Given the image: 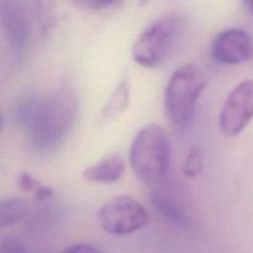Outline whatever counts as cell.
I'll use <instances>...</instances> for the list:
<instances>
[{"instance_id": "cell-5", "label": "cell", "mask_w": 253, "mask_h": 253, "mask_svg": "<svg viewBox=\"0 0 253 253\" xmlns=\"http://www.w3.org/2000/svg\"><path fill=\"white\" fill-rule=\"evenodd\" d=\"M179 31V19L169 14L155 20L136 39L131 56L145 68L160 66L167 57Z\"/></svg>"}, {"instance_id": "cell-6", "label": "cell", "mask_w": 253, "mask_h": 253, "mask_svg": "<svg viewBox=\"0 0 253 253\" xmlns=\"http://www.w3.org/2000/svg\"><path fill=\"white\" fill-rule=\"evenodd\" d=\"M101 229L114 236H126L142 230L150 222V214L130 195H116L104 203L98 212Z\"/></svg>"}, {"instance_id": "cell-15", "label": "cell", "mask_w": 253, "mask_h": 253, "mask_svg": "<svg viewBox=\"0 0 253 253\" xmlns=\"http://www.w3.org/2000/svg\"><path fill=\"white\" fill-rule=\"evenodd\" d=\"M81 9L91 10V11H104L119 7L124 0H68Z\"/></svg>"}, {"instance_id": "cell-4", "label": "cell", "mask_w": 253, "mask_h": 253, "mask_svg": "<svg viewBox=\"0 0 253 253\" xmlns=\"http://www.w3.org/2000/svg\"><path fill=\"white\" fill-rule=\"evenodd\" d=\"M205 85L204 74L193 64H183L173 72L165 89V111L173 126L190 125Z\"/></svg>"}, {"instance_id": "cell-1", "label": "cell", "mask_w": 253, "mask_h": 253, "mask_svg": "<svg viewBox=\"0 0 253 253\" xmlns=\"http://www.w3.org/2000/svg\"><path fill=\"white\" fill-rule=\"evenodd\" d=\"M79 100L69 86H61L47 95H30L12 110L14 123L26 135L35 151L51 153L68 138L77 118Z\"/></svg>"}, {"instance_id": "cell-11", "label": "cell", "mask_w": 253, "mask_h": 253, "mask_svg": "<svg viewBox=\"0 0 253 253\" xmlns=\"http://www.w3.org/2000/svg\"><path fill=\"white\" fill-rule=\"evenodd\" d=\"M128 101H130V82L127 79H123L119 82L115 90L111 93L110 98L104 106L101 113L104 120L113 119L123 113L128 106Z\"/></svg>"}, {"instance_id": "cell-17", "label": "cell", "mask_w": 253, "mask_h": 253, "mask_svg": "<svg viewBox=\"0 0 253 253\" xmlns=\"http://www.w3.org/2000/svg\"><path fill=\"white\" fill-rule=\"evenodd\" d=\"M63 253H100L96 247L89 244H76L66 249Z\"/></svg>"}, {"instance_id": "cell-8", "label": "cell", "mask_w": 253, "mask_h": 253, "mask_svg": "<svg viewBox=\"0 0 253 253\" xmlns=\"http://www.w3.org/2000/svg\"><path fill=\"white\" fill-rule=\"evenodd\" d=\"M211 56L217 63L239 66L253 58V39L239 27H229L220 31L211 43Z\"/></svg>"}, {"instance_id": "cell-14", "label": "cell", "mask_w": 253, "mask_h": 253, "mask_svg": "<svg viewBox=\"0 0 253 253\" xmlns=\"http://www.w3.org/2000/svg\"><path fill=\"white\" fill-rule=\"evenodd\" d=\"M204 168V153L199 146H192L183 163V174L187 178H195Z\"/></svg>"}, {"instance_id": "cell-12", "label": "cell", "mask_w": 253, "mask_h": 253, "mask_svg": "<svg viewBox=\"0 0 253 253\" xmlns=\"http://www.w3.org/2000/svg\"><path fill=\"white\" fill-rule=\"evenodd\" d=\"M29 205L24 199H7L0 205V224L2 227L12 226L26 217Z\"/></svg>"}, {"instance_id": "cell-18", "label": "cell", "mask_w": 253, "mask_h": 253, "mask_svg": "<svg viewBox=\"0 0 253 253\" xmlns=\"http://www.w3.org/2000/svg\"><path fill=\"white\" fill-rule=\"evenodd\" d=\"M241 2L247 11L252 12L253 14V0H241Z\"/></svg>"}, {"instance_id": "cell-7", "label": "cell", "mask_w": 253, "mask_h": 253, "mask_svg": "<svg viewBox=\"0 0 253 253\" xmlns=\"http://www.w3.org/2000/svg\"><path fill=\"white\" fill-rule=\"evenodd\" d=\"M253 120V79L241 82L226 96L219 115L222 133L235 137Z\"/></svg>"}, {"instance_id": "cell-13", "label": "cell", "mask_w": 253, "mask_h": 253, "mask_svg": "<svg viewBox=\"0 0 253 253\" xmlns=\"http://www.w3.org/2000/svg\"><path fill=\"white\" fill-rule=\"evenodd\" d=\"M17 187L26 194L31 195L34 199L43 202L49 199L53 194V189L48 185L43 184L41 180L35 178L30 173H20L17 175Z\"/></svg>"}, {"instance_id": "cell-16", "label": "cell", "mask_w": 253, "mask_h": 253, "mask_svg": "<svg viewBox=\"0 0 253 253\" xmlns=\"http://www.w3.org/2000/svg\"><path fill=\"white\" fill-rule=\"evenodd\" d=\"M0 253H31L21 242L14 239H2L0 244Z\"/></svg>"}, {"instance_id": "cell-2", "label": "cell", "mask_w": 253, "mask_h": 253, "mask_svg": "<svg viewBox=\"0 0 253 253\" xmlns=\"http://www.w3.org/2000/svg\"><path fill=\"white\" fill-rule=\"evenodd\" d=\"M0 20L11 53L22 57L54 22L49 0H0Z\"/></svg>"}, {"instance_id": "cell-10", "label": "cell", "mask_w": 253, "mask_h": 253, "mask_svg": "<svg viewBox=\"0 0 253 253\" xmlns=\"http://www.w3.org/2000/svg\"><path fill=\"white\" fill-rule=\"evenodd\" d=\"M150 202L153 210L158 215H161L166 221L182 229H187L190 226L189 216L184 211V209L167 194L161 192L153 193Z\"/></svg>"}, {"instance_id": "cell-3", "label": "cell", "mask_w": 253, "mask_h": 253, "mask_svg": "<svg viewBox=\"0 0 253 253\" xmlns=\"http://www.w3.org/2000/svg\"><path fill=\"white\" fill-rule=\"evenodd\" d=\"M128 158L133 174L143 185H162L170 165V147L166 131L156 124L143 126L131 142Z\"/></svg>"}, {"instance_id": "cell-9", "label": "cell", "mask_w": 253, "mask_h": 253, "mask_svg": "<svg viewBox=\"0 0 253 253\" xmlns=\"http://www.w3.org/2000/svg\"><path fill=\"white\" fill-rule=\"evenodd\" d=\"M125 173V161L120 155H110L101 158L83 170L86 182L96 184H113L120 180Z\"/></svg>"}]
</instances>
